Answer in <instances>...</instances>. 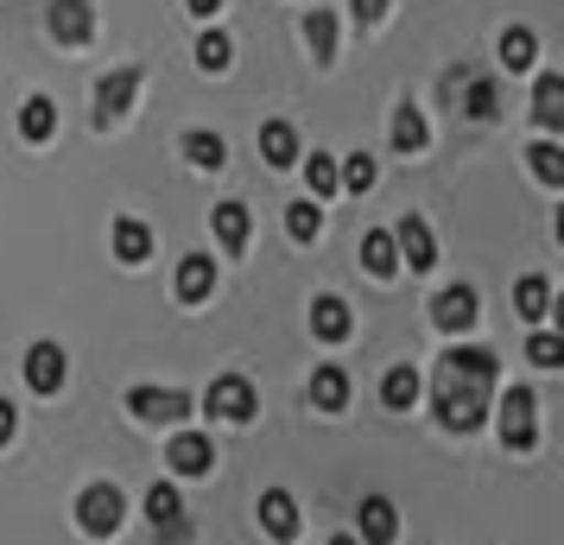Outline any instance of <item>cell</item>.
Returning a JSON list of instances; mask_svg holds the SVG:
<instances>
[{"instance_id":"cell-1","label":"cell","mask_w":564,"mask_h":545,"mask_svg":"<svg viewBox=\"0 0 564 545\" xmlns=\"http://www.w3.org/2000/svg\"><path fill=\"white\" fill-rule=\"evenodd\" d=\"M121 514H128V501H121L115 482H89V489L77 494V520H83L89 539H115V533H121Z\"/></svg>"},{"instance_id":"cell-33","label":"cell","mask_w":564,"mask_h":545,"mask_svg":"<svg viewBox=\"0 0 564 545\" xmlns=\"http://www.w3.org/2000/svg\"><path fill=\"white\" fill-rule=\"evenodd\" d=\"M463 115H469V121H495V83L488 77L463 83Z\"/></svg>"},{"instance_id":"cell-38","label":"cell","mask_w":564,"mask_h":545,"mask_svg":"<svg viewBox=\"0 0 564 545\" xmlns=\"http://www.w3.org/2000/svg\"><path fill=\"white\" fill-rule=\"evenodd\" d=\"M349 7H356V20H361V26H375V20L387 13V0H349Z\"/></svg>"},{"instance_id":"cell-8","label":"cell","mask_w":564,"mask_h":545,"mask_svg":"<svg viewBox=\"0 0 564 545\" xmlns=\"http://www.w3.org/2000/svg\"><path fill=\"white\" fill-rule=\"evenodd\" d=\"M45 26H52L57 45H89V32H96V7H89V0H52Z\"/></svg>"},{"instance_id":"cell-10","label":"cell","mask_w":564,"mask_h":545,"mask_svg":"<svg viewBox=\"0 0 564 545\" xmlns=\"http://www.w3.org/2000/svg\"><path fill=\"white\" fill-rule=\"evenodd\" d=\"M64 374H70V368H64V349H57V342H32L26 349V388L32 393H57Z\"/></svg>"},{"instance_id":"cell-12","label":"cell","mask_w":564,"mask_h":545,"mask_svg":"<svg viewBox=\"0 0 564 545\" xmlns=\"http://www.w3.org/2000/svg\"><path fill=\"white\" fill-rule=\"evenodd\" d=\"M432 317H437V330H451V337H457V330H469L482 312H476V292H469V286H451V292H437Z\"/></svg>"},{"instance_id":"cell-41","label":"cell","mask_w":564,"mask_h":545,"mask_svg":"<svg viewBox=\"0 0 564 545\" xmlns=\"http://www.w3.org/2000/svg\"><path fill=\"white\" fill-rule=\"evenodd\" d=\"M330 545H361V539H356V533H336V539H330Z\"/></svg>"},{"instance_id":"cell-28","label":"cell","mask_w":564,"mask_h":545,"mask_svg":"<svg viewBox=\"0 0 564 545\" xmlns=\"http://www.w3.org/2000/svg\"><path fill=\"white\" fill-rule=\"evenodd\" d=\"M305 45H311L317 64H330V57H336V20L324 13V7H311V13H305Z\"/></svg>"},{"instance_id":"cell-31","label":"cell","mask_w":564,"mask_h":545,"mask_svg":"<svg viewBox=\"0 0 564 545\" xmlns=\"http://www.w3.org/2000/svg\"><path fill=\"white\" fill-rule=\"evenodd\" d=\"M285 229H292V241H317L324 235V209L311 204V197H299V204L285 209Z\"/></svg>"},{"instance_id":"cell-5","label":"cell","mask_w":564,"mask_h":545,"mask_svg":"<svg viewBox=\"0 0 564 545\" xmlns=\"http://www.w3.org/2000/svg\"><path fill=\"white\" fill-rule=\"evenodd\" d=\"M128 413L133 418H153V425H184L191 418V400L178 388H133L128 393Z\"/></svg>"},{"instance_id":"cell-39","label":"cell","mask_w":564,"mask_h":545,"mask_svg":"<svg viewBox=\"0 0 564 545\" xmlns=\"http://www.w3.org/2000/svg\"><path fill=\"white\" fill-rule=\"evenodd\" d=\"M13 432H20V413H13V400H0V444L13 438Z\"/></svg>"},{"instance_id":"cell-4","label":"cell","mask_w":564,"mask_h":545,"mask_svg":"<svg viewBox=\"0 0 564 545\" xmlns=\"http://www.w3.org/2000/svg\"><path fill=\"white\" fill-rule=\"evenodd\" d=\"M533 388H513L508 400H501V444L508 450H533L539 444V425H533Z\"/></svg>"},{"instance_id":"cell-2","label":"cell","mask_w":564,"mask_h":545,"mask_svg":"<svg viewBox=\"0 0 564 545\" xmlns=\"http://www.w3.org/2000/svg\"><path fill=\"white\" fill-rule=\"evenodd\" d=\"M140 83H147V70H140V64H128V70H115V77L96 83V128H115V121L128 115L133 96H140Z\"/></svg>"},{"instance_id":"cell-36","label":"cell","mask_w":564,"mask_h":545,"mask_svg":"<svg viewBox=\"0 0 564 545\" xmlns=\"http://www.w3.org/2000/svg\"><path fill=\"white\" fill-rule=\"evenodd\" d=\"M336 184H349L356 197H361V190H375V159H368V153H356L349 165H336Z\"/></svg>"},{"instance_id":"cell-26","label":"cell","mask_w":564,"mask_h":545,"mask_svg":"<svg viewBox=\"0 0 564 545\" xmlns=\"http://www.w3.org/2000/svg\"><path fill=\"white\" fill-rule=\"evenodd\" d=\"M513 305H520V317H527V324H545V317H552V286H545L539 273H527V280L513 286Z\"/></svg>"},{"instance_id":"cell-18","label":"cell","mask_w":564,"mask_h":545,"mask_svg":"<svg viewBox=\"0 0 564 545\" xmlns=\"http://www.w3.org/2000/svg\"><path fill=\"white\" fill-rule=\"evenodd\" d=\"M533 115H539V128H545V133L564 128V77H552V70H545V77L533 83Z\"/></svg>"},{"instance_id":"cell-27","label":"cell","mask_w":564,"mask_h":545,"mask_svg":"<svg viewBox=\"0 0 564 545\" xmlns=\"http://www.w3.org/2000/svg\"><path fill=\"white\" fill-rule=\"evenodd\" d=\"M533 57H539L533 26H508L501 32V70H533Z\"/></svg>"},{"instance_id":"cell-9","label":"cell","mask_w":564,"mask_h":545,"mask_svg":"<svg viewBox=\"0 0 564 545\" xmlns=\"http://www.w3.org/2000/svg\"><path fill=\"white\" fill-rule=\"evenodd\" d=\"M444 381H463V388H488L495 381V349H482V342H469V349H451L444 356Z\"/></svg>"},{"instance_id":"cell-34","label":"cell","mask_w":564,"mask_h":545,"mask_svg":"<svg viewBox=\"0 0 564 545\" xmlns=\"http://www.w3.org/2000/svg\"><path fill=\"white\" fill-rule=\"evenodd\" d=\"M305 184H311V204H324L336 190V159L330 153H311L305 159Z\"/></svg>"},{"instance_id":"cell-17","label":"cell","mask_w":564,"mask_h":545,"mask_svg":"<svg viewBox=\"0 0 564 545\" xmlns=\"http://www.w3.org/2000/svg\"><path fill=\"white\" fill-rule=\"evenodd\" d=\"M52 133H57V102L52 96H26V102H20V140L45 146Z\"/></svg>"},{"instance_id":"cell-11","label":"cell","mask_w":564,"mask_h":545,"mask_svg":"<svg viewBox=\"0 0 564 545\" xmlns=\"http://www.w3.org/2000/svg\"><path fill=\"white\" fill-rule=\"evenodd\" d=\"M165 464L178 469V476H209V469H216V444H209L204 432H178L172 450H165Z\"/></svg>"},{"instance_id":"cell-24","label":"cell","mask_w":564,"mask_h":545,"mask_svg":"<svg viewBox=\"0 0 564 545\" xmlns=\"http://www.w3.org/2000/svg\"><path fill=\"white\" fill-rule=\"evenodd\" d=\"M260 153H267V165H299V133H292V121H267L260 128Z\"/></svg>"},{"instance_id":"cell-15","label":"cell","mask_w":564,"mask_h":545,"mask_svg":"<svg viewBox=\"0 0 564 545\" xmlns=\"http://www.w3.org/2000/svg\"><path fill=\"white\" fill-rule=\"evenodd\" d=\"M311 330H317L324 342H343L349 330H356V317H349V305H343L336 292H324V298L311 305Z\"/></svg>"},{"instance_id":"cell-6","label":"cell","mask_w":564,"mask_h":545,"mask_svg":"<svg viewBox=\"0 0 564 545\" xmlns=\"http://www.w3.org/2000/svg\"><path fill=\"white\" fill-rule=\"evenodd\" d=\"M209 413L229 418V425H248V418H254V381H248V374H223V381H209Z\"/></svg>"},{"instance_id":"cell-32","label":"cell","mask_w":564,"mask_h":545,"mask_svg":"<svg viewBox=\"0 0 564 545\" xmlns=\"http://www.w3.org/2000/svg\"><path fill=\"white\" fill-rule=\"evenodd\" d=\"M197 64H204L209 77H216V70H229V64H235L229 32H204V39H197Z\"/></svg>"},{"instance_id":"cell-14","label":"cell","mask_w":564,"mask_h":545,"mask_svg":"<svg viewBox=\"0 0 564 545\" xmlns=\"http://www.w3.org/2000/svg\"><path fill=\"white\" fill-rule=\"evenodd\" d=\"M311 406H317V413H343V406H349V374L336 362H324L311 374Z\"/></svg>"},{"instance_id":"cell-21","label":"cell","mask_w":564,"mask_h":545,"mask_svg":"<svg viewBox=\"0 0 564 545\" xmlns=\"http://www.w3.org/2000/svg\"><path fill=\"white\" fill-rule=\"evenodd\" d=\"M184 159H191V165H204V172H223V165H229V146H223V133L191 128V133H184Z\"/></svg>"},{"instance_id":"cell-19","label":"cell","mask_w":564,"mask_h":545,"mask_svg":"<svg viewBox=\"0 0 564 545\" xmlns=\"http://www.w3.org/2000/svg\"><path fill=\"white\" fill-rule=\"evenodd\" d=\"M209 292H216V266H209V254H191L178 266V298L184 305H204Z\"/></svg>"},{"instance_id":"cell-7","label":"cell","mask_w":564,"mask_h":545,"mask_svg":"<svg viewBox=\"0 0 564 545\" xmlns=\"http://www.w3.org/2000/svg\"><path fill=\"white\" fill-rule=\"evenodd\" d=\"M393 254L406 260L412 273H425V266H437L432 222H425V216H400V229H393Z\"/></svg>"},{"instance_id":"cell-22","label":"cell","mask_w":564,"mask_h":545,"mask_svg":"<svg viewBox=\"0 0 564 545\" xmlns=\"http://www.w3.org/2000/svg\"><path fill=\"white\" fill-rule=\"evenodd\" d=\"M361 266H368L375 280H393V273H400V254H393V235L387 229L361 235Z\"/></svg>"},{"instance_id":"cell-3","label":"cell","mask_w":564,"mask_h":545,"mask_svg":"<svg viewBox=\"0 0 564 545\" xmlns=\"http://www.w3.org/2000/svg\"><path fill=\"white\" fill-rule=\"evenodd\" d=\"M437 418L451 425V432H476L488 418V388H463V381H444L437 393Z\"/></svg>"},{"instance_id":"cell-13","label":"cell","mask_w":564,"mask_h":545,"mask_svg":"<svg viewBox=\"0 0 564 545\" xmlns=\"http://www.w3.org/2000/svg\"><path fill=\"white\" fill-rule=\"evenodd\" d=\"M393 533H400L393 501H387V494H368V501H361V545H393Z\"/></svg>"},{"instance_id":"cell-30","label":"cell","mask_w":564,"mask_h":545,"mask_svg":"<svg viewBox=\"0 0 564 545\" xmlns=\"http://www.w3.org/2000/svg\"><path fill=\"white\" fill-rule=\"evenodd\" d=\"M381 400L393 406V413H406L412 400H419V374H412L406 362H400V368H387V381H381Z\"/></svg>"},{"instance_id":"cell-40","label":"cell","mask_w":564,"mask_h":545,"mask_svg":"<svg viewBox=\"0 0 564 545\" xmlns=\"http://www.w3.org/2000/svg\"><path fill=\"white\" fill-rule=\"evenodd\" d=\"M184 7H191L197 20H209V13H223V0H184Z\"/></svg>"},{"instance_id":"cell-23","label":"cell","mask_w":564,"mask_h":545,"mask_svg":"<svg viewBox=\"0 0 564 545\" xmlns=\"http://www.w3.org/2000/svg\"><path fill=\"white\" fill-rule=\"evenodd\" d=\"M147 520H153V533H165V526H184V501L172 482H153L147 489Z\"/></svg>"},{"instance_id":"cell-16","label":"cell","mask_w":564,"mask_h":545,"mask_svg":"<svg viewBox=\"0 0 564 545\" xmlns=\"http://www.w3.org/2000/svg\"><path fill=\"white\" fill-rule=\"evenodd\" d=\"M260 526H267L273 539H292V533H299V501L285 489H267L260 494Z\"/></svg>"},{"instance_id":"cell-37","label":"cell","mask_w":564,"mask_h":545,"mask_svg":"<svg viewBox=\"0 0 564 545\" xmlns=\"http://www.w3.org/2000/svg\"><path fill=\"white\" fill-rule=\"evenodd\" d=\"M527 362L558 368V362H564V337H552V330H533V342H527Z\"/></svg>"},{"instance_id":"cell-25","label":"cell","mask_w":564,"mask_h":545,"mask_svg":"<svg viewBox=\"0 0 564 545\" xmlns=\"http://www.w3.org/2000/svg\"><path fill=\"white\" fill-rule=\"evenodd\" d=\"M248 229H254V222H248V204H216V241H223L229 254L248 248Z\"/></svg>"},{"instance_id":"cell-29","label":"cell","mask_w":564,"mask_h":545,"mask_svg":"<svg viewBox=\"0 0 564 545\" xmlns=\"http://www.w3.org/2000/svg\"><path fill=\"white\" fill-rule=\"evenodd\" d=\"M425 140H432L425 115H419V108H400V115H393V146H400V153H425Z\"/></svg>"},{"instance_id":"cell-20","label":"cell","mask_w":564,"mask_h":545,"mask_svg":"<svg viewBox=\"0 0 564 545\" xmlns=\"http://www.w3.org/2000/svg\"><path fill=\"white\" fill-rule=\"evenodd\" d=\"M147 254H153V229H147V222H133V216H121V222H115V260L140 266Z\"/></svg>"},{"instance_id":"cell-35","label":"cell","mask_w":564,"mask_h":545,"mask_svg":"<svg viewBox=\"0 0 564 545\" xmlns=\"http://www.w3.org/2000/svg\"><path fill=\"white\" fill-rule=\"evenodd\" d=\"M527 159H533V178H539V184H564V146L539 140V146H533Z\"/></svg>"}]
</instances>
